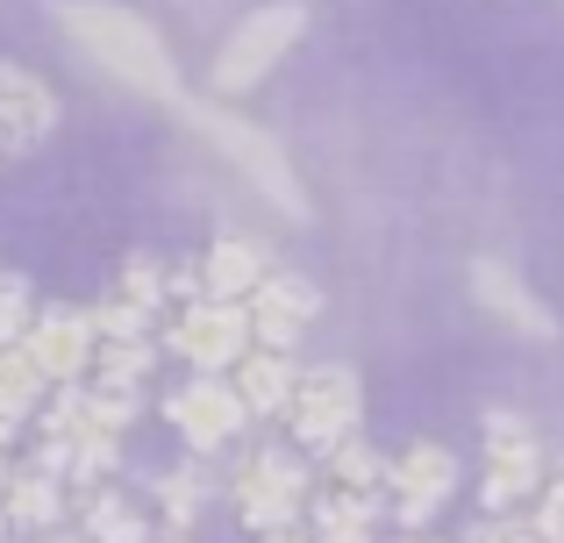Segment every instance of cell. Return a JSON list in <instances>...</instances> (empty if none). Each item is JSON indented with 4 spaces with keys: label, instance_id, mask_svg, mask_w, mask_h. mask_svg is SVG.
I'll list each match as a JSON object with an SVG mask.
<instances>
[{
    "label": "cell",
    "instance_id": "obj_1",
    "mask_svg": "<svg viewBox=\"0 0 564 543\" xmlns=\"http://www.w3.org/2000/svg\"><path fill=\"white\" fill-rule=\"evenodd\" d=\"M51 22L65 29L115 86H129V94H143V100H165V108H186L193 100L186 79H180V57L165 51V36H158L137 8H122V0H51Z\"/></svg>",
    "mask_w": 564,
    "mask_h": 543
},
{
    "label": "cell",
    "instance_id": "obj_2",
    "mask_svg": "<svg viewBox=\"0 0 564 543\" xmlns=\"http://www.w3.org/2000/svg\"><path fill=\"white\" fill-rule=\"evenodd\" d=\"M180 115H186L193 129H200L207 143H215L221 158H229L236 172H243L250 186H258L264 200H272L279 215H293V222H307V194H301V172H293V158L279 151V143L264 137L258 122H243V115H236L229 100H186Z\"/></svg>",
    "mask_w": 564,
    "mask_h": 543
},
{
    "label": "cell",
    "instance_id": "obj_3",
    "mask_svg": "<svg viewBox=\"0 0 564 543\" xmlns=\"http://www.w3.org/2000/svg\"><path fill=\"white\" fill-rule=\"evenodd\" d=\"M301 29H307V8H301V0H272V8L243 14V22L229 29V43L215 51V72H207L215 100H243L250 86H264L279 72V57L301 43Z\"/></svg>",
    "mask_w": 564,
    "mask_h": 543
},
{
    "label": "cell",
    "instance_id": "obj_4",
    "mask_svg": "<svg viewBox=\"0 0 564 543\" xmlns=\"http://www.w3.org/2000/svg\"><path fill=\"white\" fill-rule=\"evenodd\" d=\"M236 515H243V530H258V536H272V530H286V522H301L307 515V501H315V479H307V465L293 458V450H250L243 465H236Z\"/></svg>",
    "mask_w": 564,
    "mask_h": 543
},
{
    "label": "cell",
    "instance_id": "obj_5",
    "mask_svg": "<svg viewBox=\"0 0 564 543\" xmlns=\"http://www.w3.org/2000/svg\"><path fill=\"white\" fill-rule=\"evenodd\" d=\"M457 487H465L457 450L429 444V436H422V444H408L400 458H386V515H393L400 530H429V522L457 501Z\"/></svg>",
    "mask_w": 564,
    "mask_h": 543
},
{
    "label": "cell",
    "instance_id": "obj_6",
    "mask_svg": "<svg viewBox=\"0 0 564 543\" xmlns=\"http://www.w3.org/2000/svg\"><path fill=\"white\" fill-rule=\"evenodd\" d=\"M543 493V444L529 436L522 415L494 408L486 415V473H479V508L486 515H522V501Z\"/></svg>",
    "mask_w": 564,
    "mask_h": 543
},
{
    "label": "cell",
    "instance_id": "obj_7",
    "mask_svg": "<svg viewBox=\"0 0 564 543\" xmlns=\"http://www.w3.org/2000/svg\"><path fill=\"white\" fill-rule=\"evenodd\" d=\"M286 422H293V444H301V450L329 458V450L344 444V436H358V422H365L358 372H344V365H315V372H301Z\"/></svg>",
    "mask_w": 564,
    "mask_h": 543
},
{
    "label": "cell",
    "instance_id": "obj_8",
    "mask_svg": "<svg viewBox=\"0 0 564 543\" xmlns=\"http://www.w3.org/2000/svg\"><path fill=\"white\" fill-rule=\"evenodd\" d=\"M165 422L186 436L193 450H221V444H236V436L250 430V401L236 393V379L229 372H193L186 387H172L165 393Z\"/></svg>",
    "mask_w": 564,
    "mask_h": 543
},
{
    "label": "cell",
    "instance_id": "obj_9",
    "mask_svg": "<svg viewBox=\"0 0 564 543\" xmlns=\"http://www.w3.org/2000/svg\"><path fill=\"white\" fill-rule=\"evenodd\" d=\"M250 344H258V336H250V307L243 301H186L180 315H172V329H165V350L186 358L193 372H229Z\"/></svg>",
    "mask_w": 564,
    "mask_h": 543
},
{
    "label": "cell",
    "instance_id": "obj_10",
    "mask_svg": "<svg viewBox=\"0 0 564 543\" xmlns=\"http://www.w3.org/2000/svg\"><path fill=\"white\" fill-rule=\"evenodd\" d=\"M57 122H65V108H57L51 86L29 65L0 57V158H36L57 137Z\"/></svg>",
    "mask_w": 564,
    "mask_h": 543
},
{
    "label": "cell",
    "instance_id": "obj_11",
    "mask_svg": "<svg viewBox=\"0 0 564 543\" xmlns=\"http://www.w3.org/2000/svg\"><path fill=\"white\" fill-rule=\"evenodd\" d=\"M22 344H29V358L43 365V379H51V387H72V379L94 372L100 329H94V315H86V307H43V315L29 322Z\"/></svg>",
    "mask_w": 564,
    "mask_h": 543
},
{
    "label": "cell",
    "instance_id": "obj_12",
    "mask_svg": "<svg viewBox=\"0 0 564 543\" xmlns=\"http://www.w3.org/2000/svg\"><path fill=\"white\" fill-rule=\"evenodd\" d=\"M243 307H250V336H258L264 350H293L307 336V322L322 315V293H315V279H301V272H272Z\"/></svg>",
    "mask_w": 564,
    "mask_h": 543
},
{
    "label": "cell",
    "instance_id": "obj_13",
    "mask_svg": "<svg viewBox=\"0 0 564 543\" xmlns=\"http://www.w3.org/2000/svg\"><path fill=\"white\" fill-rule=\"evenodd\" d=\"M471 293H479V307L500 322V329L536 336V344H557V315L543 307V293H529L500 258H471Z\"/></svg>",
    "mask_w": 564,
    "mask_h": 543
},
{
    "label": "cell",
    "instance_id": "obj_14",
    "mask_svg": "<svg viewBox=\"0 0 564 543\" xmlns=\"http://www.w3.org/2000/svg\"><path fill=\"white\" fill-rule=\"evenodd\" d=\"M279 265L258 237H215L200 258V279H207V301H250Z\"/></svg>",
    "mask_w": 564,
    "mask_h": 543
},
{
    "label": "cell",
    "instance_id": "obj_15",
    "mask_svg": "<svg viewBox=\"0 0 564 543\" xmlns=\"http://www.w3.org/2000/svg\"><path fill=\"white\" fill-rule=\"evenodd\" d=\"M229 372H236V393L250 401V415H286V408H293V387H301L293 350H264V344H250Z\"/></svg>",
    "mask_w": 564,
    "mask_h": 543
},
{
    "label": "cell",
    "instance_id": "obj_16",
    "mask_svg": "<svg viewBox=\"0 0 564 543\" xmlns=\"http://www.w3.org/2000/svg\"><path fill=\"white\" fill-rule=\"evenodd\" d=\"M65 479H51L43 465H29V473H8V487H0V508H8V530H29V536H51L57 522H65Z\"/></svg>",
    "mask_w": 564,
    "mask_h": 543
},
{
    "label": "cell",
    "instance_id": "obj_17",
    "mask_svg": "<svg viewBox=\"0 0 564 543\" xmlns=\"http://www.w3.org/2000/svg\"><path fill=\"white\" fill-rule=\"evenodd\" d=\"M386 515V493H350V487H329L307 501V530H315L322 543H372Z\"/></svg>",
    "mask_w": 564,
    "mask_h": 543
},
{
    "label": "cell",
    "instance_id": "obj_18",
    "mask_svg": "<svg viewBox=\"0 0 564 543\" xmlns=\"http://www.w3.org/2000/svg\"><path fill=\"white\" fill-rule=\"evenodd\" d=\"M79 530H86V543H158L151 515H143L137 501H122L115 487H94V493H86Z\"/></svg>",
    "mask_w": 564,
    "mask_h": 543
},
{
    "label": "cell",
    "instance_id": "obj_19",
    "mask_svg": "<svg viewBox=\"0 0 564 543\" xmlns=\"http://www.w3.org/2000/svg\"><path fill=\"white\" fill-rule=\"evenodd\" d=\"M108 301H122V307H137V315H165V307H172V272L165 265H158V258L151 251H129L122 258V272H115V293H108Z\"/></svg>",
    "mask_w": 564,
    "mask_h": 543
},
{
    "label": "cell",
    "instance_id": "obj_20",
    "mask_svg": "<svg viewBox=\"0 0 564 543\" xmlns=\"http://www.w3.org/2000/svg\"><path fill=\"white\" fill-rule=\"evenodd\" d=\"M151 365H158V344L151 336H100V350H94V387H143L151 379Z\"/></svg>",
    "mask_w": 564,
    "mask_h": 543
},
{
    "label": "cell",
    "instance_id": "obj_21",
    "mask_svg": "<svg viewBox=\"0 0 564 543\" xmlns=\"http://www.w3.org/2000/svg\"><path fill=\"white\" fill-rule=\"evenodd\" d=\"M329 487H350V493H386V450H372L365 436H344L329 450Z\"/></svg>",
    "mask_w": 564,
    "mask_h": 543
},
{
    "label": "cell",
    "instance_id": "obj_22",
    "mask_svg": "<svg viewBox=\"0 0 564 543\" xmlns=\"http://www.w3.org/2000/svg\"><path fill=\"white\" fill-rule=\"evenodd\" d=\"M200 508H207V479L193 473V465H180V473H165L158 479V515H165V530H193L200 522Z\"/></svg>",
    "mask_w": 564,
    "mask_h": 543
},
{
    "label": "cell",
    "instance_id": "obj_23",
    "mask_svg": "<svg viewBox=\"0 0 564 543\" xmlns=\"http://www.w3.org/2000/svg\"><path fill=\"white\" fill-rule=\"evenodd\" d=\"M0 393H8L14 408H29V415H36V408L51 401L57 387L43 379V365L29 358V344H8V350H0Z\"/></svg>",
    "mask_w": 564,
    "mask_h": 543
},
{
    "label": "cell",
    "instance_id": "obj_24",
    "mask_svg": "<svg viewBox=\"0 0 564 543\" xmlns=\"http://www.w3.org/2000/svg\"><path fill=\"white\" fill-rule=\"evenodd\" d=\"M29 322H36V301H29V279L22 272H0V350L22 344Z\"/></svg>",
    "mask_w": 564,
    "mask_h": 543
},
{
    "label": "cell",
    "instance_id": "obj_25",
    "mask_svg": "<svg viewBox=\"0 0 564 543\" xmlns=\"http://www.w3.org/2000/svg\"><path fill=\"white\" fill-rule=\"evenodd\" d=\"M536 536L543 543H564V479H543V493H536Z\"/></svg>",
    "mask_w": 564,
    "mask_h": 543
},
{
    "label": "cell",
    "instance_id": "obj_26",
    "mask_svg": "<svg viewBox=\"0 0 564 543\" xmlns=\"http://www.w3.org/2000/svg\"><path fill=\"white\" fill-rule=\"evenodd\" d=\"M465 543H543V536H536V522H522V515H486Z\"/></svg>",
    "mask_w": 564,
    "mask_h": 543
},
{
    "label": "cell",
    "instance_id": "obj_27",
    "mask_svg": "<svg viewBox=\"0 0 564 543\" xmlns=\"http://www.w3.org/2000/svg\"><path fill=\"white\" fill-rule=\"evenodd\" d=\"M22 422H29V408H14L8 393H0V450H8L14 436H22Z\"/></svg>",
    "mask_w": 564,
    "mask_h": 543
},
{
    "label": "cell",
    "instance_id": "obj_28",
    "mask_svg": "<svg viewBox=\"0 0 564 543\" xmlns=\"http://www.w3.org/2000/svg\"><path fill=\"white\" fill-rule=\"evenodd\" d=\"M258 543H322L307 522H286V530H272V536H258Z\"/></svg>",
    "mask_w": 564,
    "mask_h": 543
},
{
    "label": "cell",
    "instance_id": "obj_29",
    "mask_svg": "<svg viewBox=\"0 0 564 543\" xmlns=\"http://www.w3.org/2000/svg\"><path fill=\"white\" fill-rule=\"evenodd\" d=\"M158 543H193V536H180V530H165V536H158Z\"/></svg>",
    "mask_w": 564,
    "mask_h": 543
},
{
    "label": "cell",
    "instance_id": "obj_30",
    "mask_svg": "<svg viewBox=\"0 0 564 543\" xmlns=\"http://www.w3.org/2000/svg\"><path fill=\"white\" fill-rule=\"evenodd\" d=\"M0 536H8V508H0Z\"/></svg>",
    "mask_w": 564,
    "mask_h": 543
},
{
    "label": "cell",
    "instance_id": "obj_31",
    "mask_svg": "<svg viewBox=\"0 0 564 543\" xmlns=\"http://www.w3.org/2000/svg\"><path fill=\"white\" fill-rule=\"evenodd\" d=\"M414 543H443V536H414Z\"/></svg>",
    "mask_w": 564,
    "mask_h": 543
}]
</instances>
